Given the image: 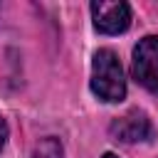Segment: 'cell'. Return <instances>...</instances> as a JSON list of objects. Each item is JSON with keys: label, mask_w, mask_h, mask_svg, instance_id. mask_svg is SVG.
Segmentation results:
<instances>
[{"label": "cell", "mask_w": 158, "mask_h": 158, "mask_svg": "<svg viewBox=\"0 0 158 158\" xmlns=\"http://www.w3.org/2000/svg\"><path fill=\"white\" fill-rule=\"evenodd\" d=\"M91 91L106 101L116 104L126 96V79L118 57L111 49H99L91 62Z\"/></svg>", "instance_id": "obj_1"}, {"label": "cell", "mask_w": 158, "mask_h": 158, "mask_svg": "<svg viewBox=\"0 0 158 158\" xmlns=\"http://www.w3.org/2000/svg\"><path fill=\"white\" fill-rule=\"evenodd\" d=\"M131 72L141 86H146L151 94H158V37L156 35L143 37L133 47Z\"/></svg>", "instance_id": "obj_2"}, {"label": "cell", "mask_w": 158, "mask_h": 158, "mask_svg": "<svg viewBox=\"0 0 158 158\" xmlns=\"http://www.w3.org/2000/svg\"><path fill=\"white\" fill-rule=\"evenodd\" d=\"M91 17L99 32L118 35V32H126L131 25V7L121 0H96L91 2Z\"/></svg>", "instance_id": "obj_3"}, {"label": "cell", "mask_w": 158, "mask_h": 158, "mask_svg": "<svg viewBox=\"0 0 158 158\" xmlns=\"http://www.w3.org/2000/svg\"><path fill=\"white\" fill-rule=\"evenodd\" d=\"M111 136L121 143H138V141H148L153 136V126L148 121V116L138 109H131L128 114L118 116L111 123Z\"/></svg>", "instance_id": "obj_4"}, {"label": "cell", "mask_w": 158, "mask_h": 158, "mask_svg": "<svg viewBox=\"0 0 158 158\" xmlns=\"http://www.w3.org/2000/svg\"><path fill=\"white\" fill-rule=\"evenodd\" d=\"M32 158H64V148H62L59 138L47 136V138H42V141L35 146Z\"/></svg>", "instance_id": "obj_5"}, {"label": "cell", "mask_w": 158, "mask_h": 158, "mask_svg": "<svg viewBox=\"0 0 158 158\" xmlns=\"http://www.w3.org/2000/svg\"><path fill=\"white\" fill-rule=\"evenodd\" d=\"M5 141H7V123H5V118L0 116V151H2Z\"/></svg>", "instance_id": "obj_6"}, {"label": "cell", "mask_w": 158, "mask_h": 158, "mask_svg": "<svg viewBox=\"0 0 158 158\" xmlns=\"http://www.w3.org/2000/svg\"><path fill=\"white\" fill-rule=\"evenodd\" d=\"M101 158H118V156H116V153H104Z\"/></svg>", "instance_id": "obj_7"}]
</instances>
